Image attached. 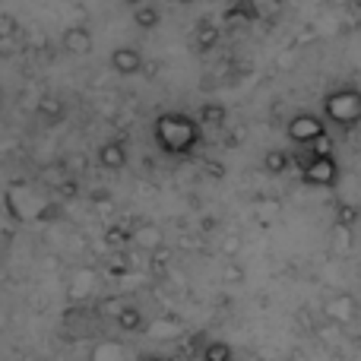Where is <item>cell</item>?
<instances>
[{
    "label": "cell",
    "instance_id": "27",
    "mask_svg": "<svg viewBox=\"0 0 361 361\" xmlns=\"http://www.w3.org/2000/svg\"><path fill=\"white\" fill-rule=\"evenodd\" d=\"M143 361H171V358H165V355H149V358H143Z\"/></svg>",
    "mask_w": 361,
    "mask_h": 361
},
{
    "label": "cell",
    "instance_id": "22",
    "mask_svg": "<svg viewBox=\"0 0 361 361\" xmlns=\"http://www.w3.org/2000/svg\"><path fill=\"white\" fill-rule=\"evenodd\" d=\"M333 225H345V228H355V225H358V209H355L352 203H339Z\"/></svg>",
    "mask_w": 361,
    "mask_h": 361
},
{
    "label": "cell",
    "instance_id": "2",
    "mask_svg": "<svg viewBox=\"0 0 361 361\" xmlns=\"http://www.w3.org/2000/svg\"><path fill=\"white\" fill-rule=\"evenodd\" d=\"M324 121L339 130H352L361 124V89L358 86H336L324 95Z\"/></svg>",
    "mask_w": 361,
    "mask_h": 361
},
{
    "label": "cell",
    "instance_id": "15",
    "mask_svg": "<svg viewBox=\"0 0 361 361\" xmlns=\"http://www.w3.org/2000/svg\"><path fill=\"white\" fill-rule=\"evenodd\" d=\"M288 169H292V152L267 149V156H263V171H267V175H286Z\"/></svg>",
    "mask_w": 361,
    "mask_h": 361
},
{
    "label": "cell",
    "instance_id": "17",
    "mask_svg": "<svg viewBox=\"0 0 361 361\" xmlns=\"http://www.w3.org/2000/svg\"><path fill=\"white\" fill-rule=\"evenodd\" d=\"M225 23H235V25H247V23H254V13H250V6H247V0H235V4L225 10Z\"/></svg>",
    "mask_w": 361,
    "mask_h": 361
},
{
    "label": "cell",
    "instance_id": "9",
    "mask_svg": "<svg viewBox=\"0 0 361 361\" xmlns=\"http://www.w3.org/2000/svg\"><path fill=\"white\" fill-rule=\"evenodd\" d=\"M99 165L108 171H121L127 165V143L124 140H108L99 146Z\"/></svg>",
    "mask_w": 361,
    "mask_h": 361
},
{
    "label": "cell",
    "instance_id": "28",
    "mask_svg": "<svg viewBox=\"0 0 361 361\" xmlns=\"http://www.w3.org/2000/svg\"><path fill=\"white\" fill-rule=\"evenodd\" d=\"M127 6H140V4H146V0H124Z\"/></svg>",
    "mask_w": 361,
    "mask_h": 361
},
{
    "label": "cell",
    "instance_id": "16",
    "mask_svg": "<svg viewBox=\"0 0 361 361\" xmlns=\"http://www.w3.org/2000/svg\"><path fill=\"white\" fill-rule=\"evenodd\" d=\"M159 19H162V13H159L156 6H149V4L133 6V23H137L140 29H156Z\"/></svg>",
    "mask_w": 361,
    "mask_h": 361
},
{
    "label": "cell",
    "instance_id": "6",
    "mask_svg": "<svg viewBox=\"0 0 361 361\" xmlns=\"http://www.w3.org/2000/svg\"><path fill=\"white\" fill-rule=\"evenodd\" d=\"M61 48L67 51V54H76V57L92 54V48H95L92 29H89V25H82V23L67 25V29H63V35H61Z\"/></svg>",
    "mask_w": 361,
    "mask_h": 361
},
{
    "label": "cell",
    "instance_id": "25",
    "mask_svg": "<svg viewBox=\"0 0 361 361\" xmlns=\"http://www.w3.org/2000/svg\"><path fill=\"white\" fill-rule=\"evenodd\" d=\"M222 276H225V279H228V282H231V279H235V282H241V279H244V273H241V269L235 267V263H228V267H225V273H222Z\"/></svg>",
    "mask_w": 361,
    "mask_h": 361
},
{
    "label": "cell",
    "instance_id": "4",
    "mask_svg": "<svg viewBox=\"0 0 361 361\" xmlns=\"http://www.w3.org/2000/svg\"><path fill=\"white\" fill-rule=\"evenodd\" d=\"M301 178H305L307 187H336L339 180V162L336 156H311L305 165H301Z\"/></svg>",
    "mask_w": 361,
    "mask_h": 361
},
{
    "label": "cell",
    "instance_id": "29",
    "mask_svg": "<svg viewBox=\"0 0 361 361\" xmlns=\"http://www.w3.org/2000/svg\"><path fill=\"white\" fill-rule=\"evenodd\" d=\"M178 4H184V6H190V4H197V0H178Z\"/></svg>",
    "mask_w": 361,
    "mask_h": 361
},
{
    "label": "cell",
    "instance_id": "18",
    "mask_svg": "<svg viewBox=\"0 0 361 361\" xmlns=\"http://www.w3.org/2000/svg\"><path fill=\"white\" fill-rule=\"evenodd\" d=\"M92 361H127V349L121 343H102L95 345Z\"/></svg>",
    "mask_w": 361,
    "mask_h": 361
},
{
    "label": "cell",
    "instance_id": "26",
    "mask_svg": "<svg viewBox=\"0 0 361 361\" xmlns=\"http://www.w3.org/2000/svg\"><path fill=\"white\" fill-rule=\"evenodd\" d=\"M206 171H209L212 178H222V169H219V165H206Z\"/></svg>",
    "mask_w": 361,
    "mask_h": 361
},
{
    "label": "cell",
    "instance_id": "13",
    "mask_svg": "<svg viewBox=\"0 0 361 361\" xmlns=\"http://www.w3.org/2000/svg\"><path fill=\"white\" fill-rule=\"evenodd\" d=\"M114 320H118V326L124 333H143L146 330V317L137 305H121V311L114 314Z\"/></svg>",
    "mask_w": 361,
    "mask_h": 361
},
{
    "label": "cell",
    "instance_id": "1",
    "mask_svg": "<svg viewBox=\"0 0 361 361\" xmlns=\"http://www.w3.org/2000/svg\"><path fill=\"white\" fill-rule=\"evenodd\" d=\"M152 140L165 156H193L203 140V127L184 111H162L152 121Z\"/></svg>",
    "mask_w": 361,
    "mask_h": 361
},
{
    "label": "cell",
    "instance_id": "19",
    "mask_svg": "<svg viewBox=\"0 0 361 361\" xmlns=\"http://www.w3.org/2000/svg\"><path fill=\"white\" fill-rule=\"evenodd\" d=\"M200 361H231V345L222 343V339H216V343H206L203 355Z\"/></svg>",
    "mask_w": 361,
    "mask_h": 361
},
{
    "label": "cell",
    "instance_id": "21",
    "mask_svg": "<svg viewBox=\"0 0 361 361\" xmlns=\"http://www.w3.org/2000/svg\"><path fill=\"white\" fill-rule=\"evenodd\" d=\"M105 244L108 247H130V231L121 225H108L105 228Z\"/></svg>",
    "mask_w": 361,
    "mask_h": 361
},
{
    "label": "cell",
    "instance_id": "7",
    "mask_svg": "<svg viewBox=\"0 0 361 361\" xmlns=\"http://www.w3.org/2000/svg\"><path fill=\"white\" fill-rule=\"evenodd\" d=\"M108 63H111V70L118 76H140V73H143V67H146L140 48H130V44H121V48H114L111 57H108Z\"/></svg>",
    "mask_w": 361,
    "mask_h": 361
},
{
    "label": "cell",
    "instance_id": "12",
    "mask_svg": "<svg viewBox=\"0 0 361 361\" xmlns=\"http://www.w3.org/2000/svg\"><path fill=\"white\" fill-rule=\"evenodd\" d=\"M247 6L254 13V23L273 25L282 16V10H286V0H247Z\"/></svg>",
    "mask_w": 361,
    "mask_h": 361
},
{
    "label": "cell",
    "instance_id": "14",
    "mask_svg": "<svg viewBox=\"0 0 361 361\" xmlns=\"http://www.w3.org/2000/svg\"><path fill=\"white\" fill-rule=\"evenodd\" d=\"M200 127H209V130H219V127L228 124V108L219 105V102H206L203 108H200Z\"/></svg>",
    "mask_w": 361,
    "mask_h": 361
},
{
    "label": "cell",
    "instance_id": "5",
    "mask_svg": "<svg viewBox=\"0 0 361 361\" xmlns=\"http://www.w3.org/2000/svg\"><path fill=\"white\" fill-rule=\"evenodd\" d=\"M358 311H361L358 298H355V295H349V292L333 295V298H326V305H324V317L330 320L333 326H343V330L355 324Z\"/></svg>",
    "mask_w": 361,
    "mask_h": 361
},
{
    "label": "cell",
    "instance_id": "11",
    "mask_svg": "<svg viewBox=\"0 0 361 361\" xmlns=\"http://www.w3.org/2000/svg\"><path fill=\"white\" fill-rule=\"evenodd\" d=\"M35 114L44 124H61V121L67 118V105H63V99H57V95H42L35 105Z\"/></svg>",
    "mask_w": 361,
    "mask_h": 361
},
{
    "label": "cell",
    "instance_id": "3",
    "mask_svg": "<svg viewBox=\"0 0 361 361\" xmlns=\"http://www.w3.org/2000/svg\"><path fill=\"white\" fill-rule=\"evenodd\" d=\"M326 133V121L324 114H314V111H298L288 118L286 124V137L292 140L295 146H311L314 140H320Z\"/></svg>",
    "mask_w": 361,
    "mask_h": 361
},
{
    "label": "cell",
    "instance_id": "20",
    "mask_svg": "<svg viewBox=\"0 0 361 361\" xmlns=\"http://www.w3.org/2000/svg\"><path fill=\"white\" fill-rule=\"evenodd\" d=\"M352 231L345 225H333V254H349L352 250Z\"/></svg>",
    "mask_w": 361,
    "mask_h": 361
},
{
    "label": "cell",
    "instance_id": "24",
    "mask_svg": "<svg viewBox=\"0 0 361 361\" xmlns=\"http://www.w3.org/2000/svg\"><path fill=\"white\" fill-rule=\"evenodd\" d=\"M222 250H225V254H228V257H235L238 250H241V238H238V235L225 238V241H222Z\"/></svg>",
    "mask_w": 361,
    "mask_h": 361
},
{
    "label": "cell",
    "instance_id": "8",
    "mask_svg": "<svg viewBox=\"0 0 361 361\" xmlns=\"http://www.w3.org/2000/svg\"><path fill=\"white\" fill-rule=\"evenodd\" d=\"M130 244L143 254H152V250L165 247V231L156 222H140L130 228Z\"/></svg>",
    "mask_w": 361,
    "mask_h": 361
},
{
    "label": "cell",
    "instance_id": "10",
    "mask_svg": "<svg viewBox=\"0 0 361 361\" xmlns=\"http://www.w3.org/2000/svg\"><path fill=\"white\" fill-rule=\"evenodd\" d=\"M219 42H222V29H219L212 19H200L197 29H193V48L209 54V51L219 48Z\"/></svg>",
    "mask_w": 361,
    "mask_h": 361
},
{
    "label": "cell",
    "instance_id": "23",
    "mask_svg": "<svg viewBox=\"0 0 361 361\" xmlns=\"http://www.w3.org/2000/svg\"><path fill=\"white\" fill-rule=\"evenodd\" d=\"M16 19L13 16H0V38H16Z\"/></svg>",
    "mask_w": 361,
    "mask_h": 361
}]
</instances>
